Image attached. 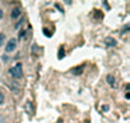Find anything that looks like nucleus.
<instances>
[{"instance_id": "f257e3e1", "label": "nucleus", "mask_w": 130, "mask_h": 123, "mask_svg": "<svg viewBox=\"0 0 130 123\" xmlns=\"http://www.w3.org/2000/svg\"><path fill=\"white\" fill-rule=\"evenodd\" d=\"M9 73H10V76L12 77H14V78H21L22 76H23V71H22V64H15L14 67H12L10 69H9Z\"/></svg>"}, {"instance_id": "f03ea898", "label": "nucleus", "mask_w": 130, "mask_h": 123, "mask_svg": "<svg viewBox=\"0 0 130 123\" xmlns=\"http://www.w3.org/2000/svg\"><path fill=\"white\" fill-rule=\"evenodd\" d=\"M15 48H17V40H15V38H10V40L8 41L7 46H5V51H7V53H10V51H13Z\"/></svg>"}, {"instance_id": "7ed1b4c3", "label": "nucleus", "mask_w": 130, "mask_h": 123, "mask_svg": "<svg viewBox=\"0 0 130 123\" xmlns=\"http://www.w3.org/2000/svg\"><path fill=\"white\" fill-rule=\"evenodd\" d=\"M106 79H107V82H108V85H111L112 87H117L119 85H117V82H116V79H115V77L112 76V74H108L107 77H106Z\"/></svg>"}, {"instance_id": "20e7f679", "label": "nucleus", "mask_w": 130, "mask_h": 123, "mask_svg": "<svg viewBox=\"0 0 130 123\" xmlns=\"http://www.w3.org/2000/svg\"><path fill=\"white\" fill-rule=\"evenodd\" d=\"M106 44H107V45H111V46H116L117 43H116L112 37H107V38H106Z\"/></svg>"}, {"instance_id": "39448f33", "label": "nucleus", "mask_w": 130, "mask_h": 123, "mask_svg": "<svg viewBox=\"0 0 130 123\" xmlns=\"http://www.w3.org/2000/svg\"><path fill=\"white\" fill-rule=\"evenodd\" d=\"M19 15H21V10L18 8H14L13 12H12V18H18Z\"/></svg>"}, {"instance_id": "423d86ee", "label": "nucleus", "mask_w": 130, "mask_h": 123, "mask_svg": "<svg viewBox=\"0 0 130 123\" xmlns=\"http://www.w3.org/2000/svg\"><path fill=\"white\" fill-rule=\"evenodd\" d=\"M83 68H84L83 66H82V67H78V68H73L71 72H73L74 74H80V73L83 72Z\"/></svg>"}, {"instance_id": "0eeeda50", "label": "nucleus", "mask_w": 130, "mask_h": 123, "mask_svg": "<svg viewBox=\"0 0 130 123\" xmlns=\"http://www.w3.org/2000/svg\"><path fill=\"white\" fill-rule=\"evenodd\" d=\"M4 40H5V36H4L3 33H0V46L3 45V43H4Z\"/></svg>"}, {"instance_id": "6e6552de", "label": "nucleus", "mask_w": 130, "mask_h": 123, "mask_svg": "<svg viewBox=\"0 0 130 123\" xmlns=\"http://www.w3.org/2000/svg\"><path fill=\"white\" fill-rule=\"evenodd\" d=\"M64 55H65V54H64V48H61V49H60V54H59L58 56L61 59V58H64Z\"/></svg>"}, {"instance_id": "1a4fd4ad", "label": "nucleus", "mask_w": 130, "mask_h": 123, "mask_svg": "<svg viewBox=\"0 0 130 123\" xmlns=\"http://www.w3.org/2000/svg\"><path fill=\"white\" fill-rule=\"evenodd\" d=\"M44 33H45V36H51V32H49L47 28H44Z\"/></svg>"}, {"instance_id": "9d476101", "label": "nucleus", "mask_w": 130, "mask_h": 123, "mask_svg": "<svg viewBox=\"0 0 130 123\" xmlns=\"http://www.w3.org/2000/svg\"><path fill=\"white\" fill-rule=\"evenodd\" d=\"M3 102H4V95H3L2 92H0V105H2Z\"/></svg>"}, {"instance_id": "9b49d317", "label": "nucleus", "mask_w": 130, "mask_h": 123, "mask_svg": "<svg viewBox=\"0 0 130 123\" xmlns=\"http://www.w3.org/2000/svg\"><path fill=\"white\" fill-rule=\"evenodd\" d=\"M0 123H5V119H4V117L0 114Z\"/></svg>"}, {"instance_id": "f8f14e48", "label": "nucleus", "mask_w": 130, "mask_h": 123, "mask_svg": "<svg viewBox=\"0 0 130 123\" xmlns=\"http://www.w3.org/2000/svg\"><path fill=\"white\" fill-rule=\"evenodd\" d=\"M2 18H3V10L0 9V19H2Z\"/></svg>"}]
</instances>
